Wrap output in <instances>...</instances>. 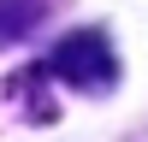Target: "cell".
Returning <instances> with one entry per match:
<instances>
[{"mask_svg":"<svg viewBox=\"0 0 148 142\" xmlns=\"http://www.w3.org/2000/svg\"><path fill=\"white\" fill-rule=\"evenodd\" d=\"M47 71H53L59 83H71V89H83V95H107L119 83L113 42H107L101 30H71L65 42L47 53Z\"/></svg>","mask_w":148,"mask_h":142,"instance_id":"1","label":"cell"},{"mask_svg":"<svg viewBox=\"0 0 148 142\" xmlns=\"http://www.w3.org/2000/svg\"><path fill=\"white\" fill-rule=\"evenodd\" d=\"M6 101H18V113L30 118V124H53L59 118V101H53V89H47V65L18 71V77L6 83Z\"/></svg>","mask_w":148,"mask_h":142,"instance_id":"2","label":"cell"},{"mask_svg":"<svg viewBox=\"0 0 148 142\" xmlns=\"http://www.w3.org/2000/svg\"><path fill=\"white\" fill-rule=\"evenodd\" d=\"M47 18V0H0V42H24Z\"/></svg>","mask_w":148,"mask_h":142,"instance_id":"3","label":"cell"}]
</instances>
